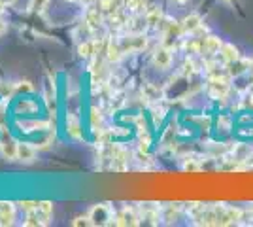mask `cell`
<instances>
[{"instance_id":"obj_19","label":"cell","mask_w":253,"mask_h":227,"mask_svg":"<svg viewBox=\"0 0 253 227\" xmlns=\"http://www.w3.org/2000/svg\"><path fill=\"white\" fill-rule=\"evenodd\" d=\"M183 171L185 173H197V171H201V165L197 161H185L183 163Z\"/></svg>"},{"instance_id":"obj_26","label":"cell","mask_w":253,"mask_h":227,"mask_svg":"<svg viewBox=\"0 0 253 227\" xmlns=\"http://www.w3.org/2000/svg\"><path fill=\"white\" fill-rule=\"evenodd\" d=\"M4 31H6V23H4L2 19H0V34L4 33Z\"/></svg>"},{"instance_id":"obj_21","label":"cell","mask_w":253,"mask_h":227,"mask_svg":"<svg viewBox=\"0 0 253 227\" xmlns=\"http://www.w3.org/2000/svg\"><path fill=\"white\" fill-rule=\"evenodd\" d=\"M149 144H151V138H149V135H146V136H142V138H140V150L148 151Z\"/></svg>"},{"instance_id":"obj_9","label":"cell","mask_w":253,"mask_h":227,"mask_svg":"<svg viewBox=\"0 0 253 227\" xmlns=\"http://www.w3.org/2000/svg\"><path fill=\"white\" fill-rule=\"evenodd\" d=\"M85 23H89L91 29L100 27L102 25V13H100V10L98 8H89V10L85 11Z\"/></svg>"},{"instance_id":"obj_13","label":"cell","mask_w":253,"mask_h":227,"mask_svg":"<svg viewBox=\"0 0 253 227\" xmlns=\"http://www.w3.org/2000/svg\"><path fill=\"white\" fill-rule=\"evenodd\" d=\"M78 53L84 59H89L93 53H96V44L95 42H84L78 45Z\"/></svg>"},{"instance_id":"obj_29","label":"cell","mask_w":253,"mask_h":227,"mask_svg":"<svg viewBox=\"0 0 253 227\" xmlns=\"http://www.w3.org/2000/svg\"><path fill=\"white\" fill-rule=\"evenodd\" d=\"M84 2H95V0H84Z\"/></svg>"},{"instance_id":"obj_17","label":"cell","mask_w":253,"mask_h":227,"mask_svg":"<svg viewBox=\"0 0 253 227\" xmlns=\"http://www.w3.org/2000/svg\"><path fill=\"white\" fill-rule=\"evenodd\" d=\"M38 205L40 203H36V201H23V203H19V208L25 212H34V210H38Z\"/></svg>"},{"instance_id":"obj_2","label":"cell","mask_w":253,"mask_h":227,"mask_svg":"<svg viewBox=\"0 0 253 227\" xmlns=\"http://www.w3.org/2000/svg\"><path fill=\"white\" fill-rule=\"evenodd\" d=\"M89 218L93 220V226H104L110 220V208L106 205H96L91 208L89 212Z\"/></svg>"},{"instance_id":"obj_4","label":"cell","mask_w":253,"mask_h":227,"mask_svg":"<svg viewBox=\"0 0 253 227\" xmlns=\"http://www.w3.org/2000/svg\"><path fill=\"white\" fill-rule=\"evenodd\" d=\"M179 25H181V33H195L202 27V17L199 13H191Z\"/></svg>"},{"instance_id":"obj_5","label":"cell","mask_w":253,"mask_h":227,"mask_svg":"<svg viewBox=\"0 0 253 227\" xmlns=\"http://www.w3.org/2000/svg\"><path fill=\"white\" fill-rule=\"evenodd\" d=\"M15 220V206L11 203H0V226H11Z\"/></svg>"},{"instance_id":"obj_25","label":"cell","mask_w":253,"mask_h":227,"mask_svg":"<svg viewBox=\"0 0 253 227\" xmlns=\"http://www.w3.org/2000/svg\"><path fill=\"white\" fill-rule=\"evenodd\" d=\"M15 2H17V0H0L2 6H11V4H15Z\"/></svg>"},{"instance_id":"obj_28","label":"cell","mask_w":253,"mask_h":227,"mask_svg":"<svg viewBox=\"0 0 253 227\" xmlns=\"http://www.w3.org/2000/svg\"><path fill=\"white\" fill-rule=\"evenodd\" d=\"M223 2H227V4H232V2H236V0H223Z\"/></svg>"},{"instance_id":"obj_1","label":"cell","mask_w":253,"mask_h":227,"mask_svg":"<svg viewBox=\"0 0 253 227\" xmlns=\"http://www.w3.org/2000/svg\"><path fill=\"white\" fill-rule=\"evenodd\" d=\"M148 45V40H146V36H142V34H134V36H128L125 42L121 44V47H123V53H130V51H140V49H144Z\"/></svg>"},{"instance_id":"obj_23","label":"cell","mask_w":253,"mask_h":227,"mask_svg":"<svg viewBox=\"0 0 253 227\" xmlns=\"http://www.w3.org/2000/svg\"><path fill=\"white\" fill-rule=\"evenodd\" d=\"M68 129H70L72 136H80V125H78V121H72V125H68Z\"/></svg>"},{"instance_id":"obj_11","label":"cell","mask_w":253,"mask_h":227,"mask_svg":"<svg viewBox=\"0 0 253 227\" xmlns=\"http://www.w3.org/2000/svg\"><path fill=\"white\" fill-rule=\"evenodd\" d=\"M221 47H223V42L217 38V36H208V38L204 40V49H206L208 53H211V55L219 53Z\"/></svg>"},{"instance_id":"obj_8","label":"cell","mask_w":253,"mask_h":227,"mask_svg":"<svg viewBox=\"0 0 253 227\" xmlns=\"http://www.w3.org/2000/svg\"><path fill=\"white\" fill-rule=\"evenodd\" d=\"M17 159L25 163H31L36 159V150L31 144H17Z\"/></svg>"},{"instance_id":"obj_22","label":"cell","mask_w":253,"mask_h":227,"mask_svg":"<svg viewBox=\"0 0 253 227\" xmlns=\"http://www.w3.org/2000/svg\"><path fill=\"white\" fill-rule=\"evenodd\" d=\"M45 4H47V0H32V8L36 11H40L45 8Z\"/></svg>"},{"instance_id":"obj_20","label":"cell","mask_w":253,"mask_h":227,"mask_svg":"<svg viewBox=\"0 0 253 227\" xmlns=\"http://www.w3.org/2000/svg\"><path fill=\"white\" fill-rule=\"evenodd\" d=\"M125 4H126V8H128V10L138 11L142 6H144V0H125Z\"/></svg>"},{"instance_id":"obj_12","label":"cell","mask_w":253,"mask_h":227,"mask_svg":"<svg viewBox=\"0 0 253 227\" xmlns=\"http://www.w3.org/2000/svg\"><path fill=\"white\" fill-rule=\"evenodd\" d=\"M38 216H40V220H42V224L45 226V224H49V218H51V212H53V205L49 203V201H43V203H40L38 205Z\"/></svg>"},{"instance_id":"obj_15","label":"cell","mask_w":253,"mask_h":227,"mask_svg":"<svg viewBox=\"0 0 253 227\" xmlns=\"http://www.w3.org/2000/svg\"><path fill=\"white\" fill-rule=\"evenodd\" d=\"M121 53H123V47L119 44H110L108 45V59L110 61H119L121 59Z\"/></svg>"},{"instance_id":"obj_7","label":"cell","mask_w":253,"mask_h":227,"mask_svg":"<svg viewBox=\"0 0 253 227\" xmlns=\"http://www.w3.org/2000/svg\"><path fill=\"white\" fill-rule=\"evenodd\" d=\"M238 220H242V210L240 208H225V212L219 218V226H229L236 224Z\"/></svg>"},{"instance_id":"obj_3","label":"cell","mask_w":253,"mask_h":227,"mask_svg":"<svg viewBox=\"0 0 253 227\" xmlns=\"http://www.w3.org/2000/svg\"><path fill=\"white\" fill-rule=\"evenodd\" d=\"M153 63L161 70L170 68V65H172V51H170L169 47H159L157 51L153 53Z\"/></svg>"},{"instance_id":"obj_6","label":"cell","mask_w":253,"mask_h":227,"mask_svg":"<svg viewBox=\"0 0 253 227\" xmlns=\"http://www.w3.org/2000/svg\"><path fill=\"white\" fill-rule=\"evenodd\" d=\"M116 226H136L138 224V216L132 212V210H128V208H123L119 214L116 216V222H114Z\"/></svg>"},{"instance_id":"obj_24","label":"cell","mask_w":253,"mask_h":227,"mask_svg":"<svg viewBox=\"0 0 253 227\" xmlns=\"http://www.w3.org/2000/svg\"><path fill=\"white\" fill-rule=\"evenodd\" d=\"M96 123H100V116H98L96 110H91V125L96 127Z\"/></svg>"},{"instance_id":"obj_16","label":"cell","mask_w":253,"mask_h":227,"mask_svg":"<svg viewBox=\"0 0 253 227\" xmlns=\"http://www.w3.org/2000/svg\"><path fill=\"white\" fill-rule=\"evenodd\" d=\"M161 19H163V15H161V11L159 10H151L146 15V21L149 23V25H155V23H161Z\"/></svg>"},{"instance_id":"obj_14","label":"cell","mask_w":253,"mask_h":227,"mask_svg":"<svg viewBox=\"0 0 253 227\" xmlns=\"http://www.w3.org/2000/svg\"><path fill=\"white\" fill-rule=\"evenodd\" d=\"M2 153H4V157H8V159H13V157H17V144L15 142H2Z\"/></svg>"},{"instance_id":"obj_10","label":"cell","mask_w":253,"mask_h":227,"mask_svg":"<svg viewBox=\"0 0 253 227\" xmlns=\"http://www.w3.org/2000/svg\"><path fill=\"white\" fill-rule=\"evenodd\" d=\"M219 53H221L225 63H236V61L240 59L238 49H236L232 44H223V47H221V51H219Z\"/></svg>"},{"instance_id":"obj_27","label":"cell","mask_w":253,"mask_h":227,"mask_svg":"<svg viewBox=\"0 0 253 227\" xmlns=\"http://www.w3.org/2000/svg\"><path fill=\"white\" fill-rule=\"evenodd\" d=\"M174 2H176V4H185L187 0H174Z\"/></svg>"},{"instance_id":"obj_18","label":"cell","mask_w":253,"mask_h":227,"mask_svg":"<svg viewBox=\"0 0 253 227\" xmlns=\"http://www.w3.org/2000/svg\"><path fill=\"white\" fill-rule=\"evenodd\" d=\"M72 226H76V227H82V226H93V220L89 216H80V218H76L74 222H72Z\"/></svg>"},{"instance_id":"obj_30","label":"cell","mask_w":253,"mask_h":227,"mask_svg":"<svg viewBox=\"0 0 253 227\" xmlns=\"http://www.w3.org/2000/svg\"><path fill=\"white\" fill-rule=\"evenodd\" d=\"M68 2H76V0H68Z\"/></svg>"}]
</instances>
